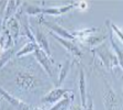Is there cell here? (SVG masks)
Masks as SVG:
<instances>
[{"label":"cell","mask_w":123,"mask_h":110,"mask_svg":"<svg viewBox=\"0 0 123 110\" xmlns=\"http://www.w3.org/2000/svg\"><path fill=\"white\" fill-rule=\"evenodd\" d=\"M45 24L47 26H49V29H53V30H55L56 32H58L61 35H63V36H65V38H67V39H74V36L72 35V34H69L67 31H65L64 29H62V28H59L58 26H56V24H54V23H49V22H45Z\"/></svg>","instance_id":"cell-8"},{"label":"cell","mask_w":123,"mask_h":110,"mask_svg":"<svg viewBox=\"0 0 123 110\" xmlns=\"http://www.w3.org/2000/svg\"><path fill=\"white\" fill-rule=\"evenodd\" d=\"M74 7V5H69L66 6L64 8H55V9H46V10H41L40 9V12H44V13H49V14H59V13L66 12L69 9H72Z\"/></svg>","instance_id":"cell-6"},{"label":"cell","mask_w":123,"mask_h":110,"mask_svg":"<svg viewBox=\"0 0 123 110\" xmlns=\"http://www.w3.org/2000/svg\"><path fill=\"white\" fill-rule=\"evenodd\" d=\"M70 110H81V108H80L79 106H74V107H73Z\"/></svg>","instance_id":"cell-15"},{"label":"cell","mask_w":123,"mask_h":110,"mask_svg":"<svg viewBox=\"0 0 123 110\" xmlns=\"http://www.w3.org/2000/svg\"><path fill=\"white\" fill-rule=\"evenodd\" d=\"M68 69H69V61H66V62L64 63V65H63V68H62V71H61V74H59V82H58L59 85L63 83V80H64L65 76L67 75V72H68Z\"/></svg>","instance_id":"cell-9"},{"label":"cell","mask_w":123,"mask_h":110,"mask_svg":"<svg viewBox=\"0 0 123 110\" xmlns=\"http://www.w3.org/2000/svg\"><path fill=\"white\" fill-rule=\"evenodd\" d=\"M36 39H37V41H38V44L42 46V49H43L44 51H46L47 55H49V54H51V52H49V45H47V41H46L45 36H44V34L42 33L41 31H38L37 33H36Z\"/></svg>","instance_id":"cell-7"},{"label":"cell","mask_w":123,"mask_h":110,"mask_svg":"<svg viewBox=\"0 0 123 110\" xmlns=\"http://www.w3.org/2000/svg\"><path fill=\"white\" fill-rule=\"evenodd\" d=\"M37 49L35 45H34L33 43H30V44H26L24 47H23L22 50H21L20 52L18 53V56H20V55H23L24 53H26V52H32V51H35V50Z\"/></svg>","instance_id":"cell-11"},{"label":"cell","mask_w":123,"mask_h":110,"mask_svg":"<svg viewBox=\"0 0 123 110\" xmlns=\"http://www.w3.org/2000/svg\"><path fill=\"white\" fill-rule=\"evenodd\" d=\"M79 91H80V99H81V107L86 108V106H87V95H86V80H85V75H84V71H82V69H80Z\"/></svg>","instance_id":"cell-4"},{"label":"cell","mask_w":123,"mask_h":110,"mask_svg":"<svg viewBox=\"0 0 123 110\" xmlns=\"http://www.w3.org/2000/svg\"><path fill=\"white\" fill-rule=\"evenodd\" d=\"M34 52H35V56H36V58L38 59V62L43 65L44 68L49 72V74L52 75V63L49 59V57L45 55V52L42 51L41 49H36Z\"/></svg>","instance_id":"cell-3"},{"label":"cell","mask_w":123,"mask_h":110,"mask_svg":"<svg viewBox=\"0 0 123 110\" xmlns=\"http://www.w3.org/2000/svg\"><path fill=\"white\" fill-rule=\"evenodd\" d=\"M112 28H113V30H114L115 32L118 33V35L120 36V38L123 40V32H122V31H121V30H119V28H118V26H115L114 24H112Z\"/></svg>","instance_id":"cell-13"},{"label":"cell","mask_w":123,"mask_h":110,"mask_svg":"<svg viewBox=\"0 0 123 110\" xmlns=\"http://www.w3.org/2000/svg\"><path fill=\"white\" fill-rule=\"evenodd\" d=\"M111 43H112L113 45V49L115 50V52H117V54H118V58H119V63L121 64V66L123 67V52L121 51V49L118 46V44H115V42L113 41V39L111 38Z\"/></svg>","instance_id":"cell-10"},{"label":"cell","mask_w":123,"mask_h":110,"mask_svg":"<svg viewBox=\"0 0 123 110\" xmlns=\"http://www.w3.org/2000/svg\"><path fill=\"white\" fill-rule=\"evenodd\" d=\"M89 108H87V110H93V104H92V100H90V105L88 106Z\"/></svg>","instance_id":"cell-14"},{"label":"cell","mask_w":123,"mask_h":110,"mask_svg":"<svg viewBox=\"0 0 123 110\" xmlns=\"http://www.w3.org/2000/svg\"><path fill=\"white\" fill-rule=\"evenodd\" d=\"M66 92H68L67 89H61V88L54 89L43 98V103H55V101L61 99Z\"/></svg>","instance_id":"cell-2"},{"label":"cell","mask_w":123,"mask_h":110,"mask_svg":"<svg viewBox=\"0 0 123 110\" xmlns=\"http://www.w3.org/2000/svg\"><path fill=\"white\" fill-rule=\"evenodd\" d=\"M56 39L58 40L59 42H61L63 45L66 47L67 50H68L69 52H72V54H74V55H76V56H81V51H80L79 49H78V46L77 45H75L73 42H70V41H66V40H64V39H61V38H57L56 36Z\"/></svg>","instance_id":"cell-5"},{"label":"cell","mask_w":123,"mask_h":110,"mask_svg":"<svg viewBox=\"0 0 123 110\" xmlns=\"http://www.w3.org/2000/svg\"><path fill=\"white\" fill-rule=\"evenodd\" d=\"M10 26H11V31L13 32V38H17V35H18V33H19V24L15 19H13V18L11 19Z\"/></svg>","instance_id":"cell-12"},{"label":"cell","mask_w":123,"mask_h":110,"mask_svg":"<svg viewBox=\"0 0 123 110\" xmlns=\"http://www.w3.org/2000/svg\"><path fill=\"white\" fill-rule=\"evenodd\" d=\"M107 87L108 88L105 90V94H103V104H105V110H121L118 97L115 95L113 88L109 85Z\"/></svg>","instance_id":"cell-1"}]
</instances>
